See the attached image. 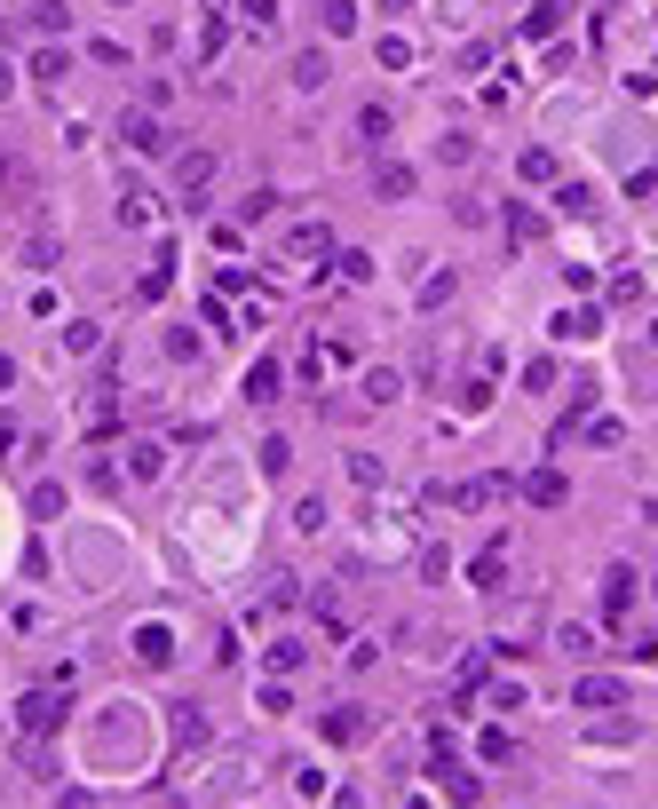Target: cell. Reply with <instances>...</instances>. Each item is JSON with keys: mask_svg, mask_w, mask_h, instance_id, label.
Wrapping results in <instances>:
<instances>
[{"mask_svg": "<svg viewBox=\"0 0 658 809\" xmlns=\"http://www.w3.org/2000/svg\"><path fill=\"white\" fill-rule=\"evenodd\" d=\"M357 730H365V714H357V706H333V714H326V738H333V746H349Z\"/></svg>", "mask_w": 658, "mask_h": 809, "instance_id": "cell-1", "label": "cell"}, {"mask_svg": "<svg viewBox=\"0 0 658 809\" xmlns=\"http://www.w3.org/2000/svg\"><path fill=\"white\" fill-rule=\"evenodd\" d=\"M516 175H524L532 191H540V183H555V151H524V159H516Z\"/></svg>", "mask_w": 658, "mask_h": 809, "instance_id": "cell-2", "label": "cell"}, {"mask_svg": "<svg viewBox=\"0 0 658 809\" xmlns=\"http://www.w3.org/2000/svg\"><path fill=\"white\" fill-rule=\"evenodd\" d=\"M619 683H611V675H587V683H579V706H619Z\"/></svg>", "mask_w": 658, "mask_h": 809, "instance_id": "cell-3", "label": "cell"}, {"mask_svg": "<svg viewBox=\"0 0 658 809\" xmlns=\"http://www.w3.org/2000/svg\"><path fill=\"white\" fill-rule=\"evenodd\" d=\"M16 714H24V730H56V698H48V691H40V698H24Z\"/></svg>", "mask_w": 658, "mask_h": 809, "instance_id": "cell-4", "label": "cell"}, {"mask_svg": "<svg viewBox=\"0 0 658 809\" xmlns=\"http://www.w3.org/2000/svg\"><path fill=\"white\" fill-rule=\"evenodd\" d=\"M524 492H532L540 508H555V500H563V476H555V468H532V484H524Z\"/></svg>", "mask_w": 658, "mask_h": 809, "instance_id": "cell-5", "label": "cell"}, {"mask_svg": "<svg viewBox=\"0 0 658 809\" xmlns=\"http://www.w3.org/2000/svg\"><path fill=\"white\" fill-rule=\"evenodd\" d=\"M151 215H159V199H143V191H127V199H119V223H135V231H143Z\"/></svg>", "mask_w": 658, "mask_h": 809, "instance_id": "cell-6", "label": "cell"}, {"mask_svg": "<svg viewBox=\"0 0 658 809\" xmlns=\"http://www.w3.org/2000/svg\"><path fill=\"white\" fill-rule=\"evenodd\" d=\"M222 40H230V24L222 16H199V56H222Z\"/></svg>", "mask_w": 658, "mask_h": 809, "instance_id": "cell-7", "label": "cell"}, {"mask_svg": "<svg viewBox=\"0 0 658 809\" xmlns=\"http://www.w3.org/2000/svg\"><path fill=\"white\" fill-rule=\"evenodd\" d=\"M207 175H215V159H207V151H191V159H183V183H191V199L207 191Z\"/></svg>", "mask_w": 658, "mask_h": 809, "instance_id": "cell-8", "label": "cell"}, {"mask_svg": "<svg viewBox=\"0 0 658 809\" xmlns=\"http://www.w3.org/2000/svg\"><path fill=\"white\" fill-rule=\"evenodd\" d=\"M373 191H381V199H405V191H413V175H405V167H381V175H373Z\"/></svg>", "mask_w": 658, "mask_h": 809, "instance_id": "cell-9", "label": "cell"}, {"mask_svg": "<svg viewBox=\"0 0 658 809\" xmlns=\"http://www.w3.org/2000/svg\"><path fill=\"white\" fill-rule=\"evenodd\" d=\"M175 738H183V746H199V738H207V722H199V706H175Z\"/></svg>", "mask_w": 658, "mask_h": 809, "instance_id": "cell-10", "label": "cell"}, {"mask_svg": "<svg viewBox=\"0 0 658 809\" xmlns=\"http://www.w3.org/2000/svg\"><path fill=\"white\" fill-rule=\"evenodd\" d=\"M127 143H135V151H159V127H151V119L135 112V119H127Z\"/></svg>", "mask_w": 658, "mask_h": 809, "instance_id": "cell-11", "label": "cell"}, {"mask_svg": "<svg viewBox=\"0 0 658 809\" xmlns=\"http://www.w3.org/2000/svg\"><path fill=\"white\" fill-rule=\"evenodd\" d=\"M8 88H16V72H8V56H0V96H8Z\"/></svg>", "mask_w": 658, "mask_h": 809, "instance_id": "cell-12", "label": "cell"}]
</instances>
